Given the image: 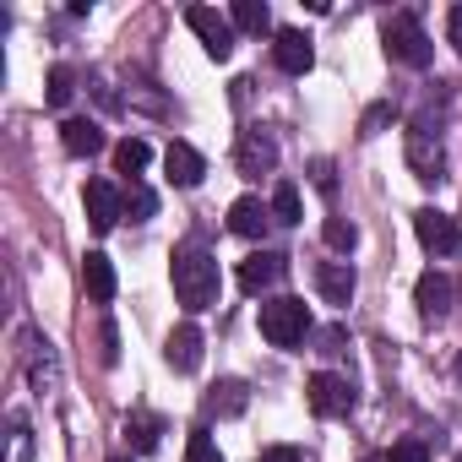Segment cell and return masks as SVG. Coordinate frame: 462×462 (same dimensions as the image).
I'll return each instance as SVG.
<instances>
[{
    "label": "cell",
    "mask_w": 462,
    "mask_h": 462,
    "mask_svg": "<svg viewBox=\"0 0 462 462\" xmlns=\"http://www.w3.org/2000/svg\"><path fill=\"white\" fill-rule=\"evenodd\" d=\"M446 33H451V50L462 55V6H451V12H446Z\"/></svg>",
    "instance_id": "cell-32"
},
{
    "label": "cell",
    "mask_w": 462,
    "mask_h": 462,
    "mask_svg": "<svg viewBox=\"0 0 462 462\" xmlns=\"http://www.w3.org/2000/svg\"><path fill=\"white\" fill-rule=\"evenodd\" d=\"M316 289H321L327 305H348L354 289H359V278H354L348 262H321V267H316Z\"/></svg>",
    "instance_id": "cell-15"
},
{
    "label": "cell",
    "mask_w": 462,
    "mask_h": 462,
    "mask_svg": "<svg viewBox=\"0 0 462 462\" xmlns=\"http://www.w3.org/2000/svg\"><path fill=\"white\" fill-rule=\"evenodd\" d=\"M185 462H223V457H217V440H212L207 430H190V435H185Z\"/></svg>",
    "instance_id": "cell-27"
},
{
    "label": "cell",
    "mask_w": 462,
    "mask_h": 462,
    "mask_svg": "<svg viewBox=\"0 0 462 462\" xmlns=\"http://www.w3.org/2000/svg\"><path fill=\"white\" fill-rule=\"evenodd\" d=\"M343 348H348V332H343V327H321V332H316V354L332 359V354H343Z\"/></svg>",
    "instance_id": "cell-29"
},
{
    "label": "cell",
    "mask_w": 462,
    "mask_h": 462,
    "mask_svg": "<svg viewBox=\"0 0 462 462\" xmlns=\"http://www.w3.org/2000/svg\"><path fill=\"white\" fill-rule=\"evenodd\" d=\"M386 55L402 60V66H413V71H424V66L435 60V44H430L424 23H419L413 12H397V17L386 23Z\"/></svg>",
    "instance_id": "cell-3"
},
{
    "label": "cell",
    "mask_w": 462,
    "mask_h": 462,
    "mask_svg": "<svg viewBox=\"0 0 462 462\" xmlns=\"http://www.w3.org/2000/svg\"><path fill=\"white\" fill-rule=\"evenodd\" d=\"M125 435H131V446L147 457V451H158V435H163V419L158 413H131L125 419Z\"/></svg>",
    "instance_id": "cell-21"
},
{
    "label": "cell",
    "mask_w": 462,
    "mask_h": 462,
    "mask_svg": "<svg viewBox=\"0 0 462 462\" xmlns=\"http://www.w3.org/2000/svg\"><path fill=\"white\" fill-rule=\"evenodd\" d=\"M115 163H120V174H131V180H136V174L152 163V147H147L142 136H125V142L115 147Z\"/></svg>",
    "instance_id": "cell-22"
},
{
    "label": "cell",
    "mask_w": 462,
    "mask_h": 462,
    "mask_svg": "<svg viewBox=\"0 0 462 462\" xmlns=\"http://www.w3.org/2000/svg\"><path fill=\"white\" fill-rule=\"evenodd\" d=\"M267 223H273V207H262V196H240L228 207V228H235L240 240H262Z\"/></svg>",
    "instance_id": "cell-13"
},
{
    "label": "cell",
    "mask_w": 462,
    "mask_h": 462,
    "mask_svg": "<svg viewBox=\"0 0 462 462\" xmlns=\"http://www.w3.org/2000/svg\"><path fill=\"white\" fill-rule=\"evenodd\" d=\"M278 278H283V256H273V251H256V256L240 262V289L245 294H267Z\"/></svg>",
    "instance_id": "cell-14"
},
{
    "label": "cell",
    "mask_w": 462,
    "mask_h": 462,
    "mask_svg": "<svg viewBox=\"0 0 462 462\" xmlns=\"http://www.w3.org/2000/svg\"><path fill=\"white\" fill-rule=\"evenodd\" d=\"M413 300H419V316H424V321H440V316L451 310V300H457V283L430 267V273L413 283Z\"/></svg>",
    "instance_id": "cell-10"
},
{
    "label": "cell",
    "mask_w": 462,
    "mask_h": 462,
    "mask_svg": "<svg viewBox=\"0 0 462 462\" xmlns=\"http://www.w3.org/2000/svg\"><path fill=\"white\" fill-rule=\"evenodd\" d=\"M273 60H278V71L305 77V71L316 66V50H310V39H305L300 28H278V39H273Z\"/></svg>",
    "instance_id": "cell-9"
},
{
    "label": "cell",
    "mask_w": 462,
    "mask_h": 462,
    "mask_svg": "<svg viewBox=\"0 0 462 462\" xmlns=\"http://www.w3.org/2000/svg\"><path fill=\"white\" fill-rule=\"evenodd\" d=\"M397 120V109L392 104H375V109H365V120H359V136H375L381 125H392Z\"/></svg>",
    "instance_id": "cell-28"
},
{
    "label": "cell",
    "mask_w": 462,
    "mask_h": 462,
    "mask_svg": "<svg viewBox=\"0 0 462 462\" xmlns=\"http://www.w3.org/2000/svg\"><path fill=\"white\" fill-rule=\"evenodd\" d=\"M174 300L190 310V316H201V310H212L217 305V262L201 251V245H185V251H174Z\"/></svg>",
    "instance_id": "cell-1"
},
{
    "label": "cell",
    "mask_w": 462,
    "mask_h": 462,
    "mask_svg": "<svg viewBox=\"0 0 462 462\" xmlns=\"http://www.w3.org/2000/svg\"><path fill=\"white\" fill-rule=\"evenodd\" d=\"M305 397H310V408H316L321 419H343V413L354 408V386H348L343 375H332V370H321V375H310V386H305Z\"/></svg>",
    "instance_id": "cell-6"
},
{
    "label": "cell",
    "mask_w": 462,
    "mask_h": 462,
    "mask_svg": "<svg viewBox=\"0 0 462 462\" xmlns=\"http://www.w3.org/2000/svg\"><path fill=\"white\" fill-rule=\"evenodd\" d=\"M440 163H446L440 142H435L424 125H408V169H413L419 180H440Z\"/></svg>",
    "instance_id": "cell-11"
},
{
    "label": "cell",
    "mask_w": 462,
    "mask_h": 462,
    "mask_svg": "<svg viewBox=\"0 0 462 462\" xmlns=\"http://www.w3.org/2000/svg\"><path fill=\"white\" fill-rule=\"evenodd\" d=\"M163 169H169V180H174L180 190H190V185H201V174H207V158H201L190 142H169V152H163Z\"/></svg>",
    "instance_id": "cell-12"
},
{
    "label": "cell",
    "mask_w": 462,
    "mask_h": 462,
    "mask_svg": "<svg viewBox=\"0 0 462 462\" xmlns=\"http://www.w3.org/2000/svg\"><path fill=\"white\" fill-rule=\"evenodd\" d=\"M228 23H235L240 33H267V28H273V12H267V0H235Z\"/></svg>",
    "instance_id": "cell-20"
},
{
    "label": "cell",
    "mask_w": 462,
    "mask_h": 462,
    "mask_svg": "<svg viewBox=\"0 0 462 462\" xmlns=\"http://www.w3.org/2000/svg\"><path fill=\"white\" fill-rule=\"evenodd\" d=\"M71 93H77L71 66H55V71H50V93H44V98H50V109H66V104H71Z\"/></svg>",
    "instance_id": "cell-26"
},
{
    "label": "cell",
    "mask_w": 462,
    "mask_h": 462,
    "mask_svg": "<svg viewBox=\"0 0 462 462\" xmlns=\"http://www.w3.org/2000/svg\"><path fill=\"white\" fill-rule=\"evenodd\" d=\"M273 217H278V223H300V190H294L289 180L273 185Z\"/></svg>",
    "instance_id": "cell-25"
},
{
    "label": "cell",
    "mask_w": 462,
    "mask_h": 462,
    "mask_svg": "<svg viewBox=\"0 0 462 462\" xmlns=\"http://www.w3.org/2000/svg\"><path fill=\"white\" fill-rule=\"evenodd\" d=\"M457 370H462V354H457Z\"/></svg>",
    "instance_id": "cell-36"
},
{
    "label": "cell",
    "mask_w": 462,
    "mask_h": 462,
    "mask_svg": "<svg viewBox=\"0 0 462 462\" xmlns=\"http://www.w3.org/2000/svg\"><path fill=\"white\" fill-rule=\"evenodd\" d=\"M457 462H462V457H457Z\"/></svg>",
    "instance_id": "cell-38"
},
{
    "label": "cell",
    "mask_w": 462,
    "mask_h": 462,
    "mask_svg": "<svg viewBox=\"0 0 462 462\" xmlns=\"http://www.w3.org/2000/svg\"><path fill=\"white\" fill-rule=\"evenodd\" d=\"M245 402H251V386H245V381H235V375L217 381V386L207 392V413H217V419H240V413H245Z\"/></svg>",
    "instance_id": "cell-18"
},
{
    "label": "cell",
    "mask_w": 462,
    "mask_h": 462,
    "mask_svg": "<svg viewBox=\"0 0 462 462\" xmlns=\"http://www.w3.org/2000/svg\"><path fill=\"white\" fill-rule=\"evenodd\" d=\"M386 462H430V446L408 435V440H397V446H392V457H386Z\"/></svg>",
    "instance_id": "cell-31"
},
{
    "label": "cell",
    "mask_w": 462,
    "mask_h": 462,
    "mask_svg": "<svg viewBox=\"0 0 462 462\" xmlns=\"http://www.w3.org/2000/svg\"><path fill=\"white\" fill-rule=\"evenodd\" d=\"M316 190H321V196H332V190H337V180H332V163H327V158L316 163Z\"/></svg>",
    "instance_id": "cell-33"
},
{
    "label": "cell",
    "mask_w": 462,
    "mask_h": 462,
    "mask_svg": "<svg viewBox=\"0 0 462 462\" xmlns=\"http://www.w3.org/2000/svg\"><path fill=\"white\" fill-rule=\"evenodd\" d=\"M82 201H88V223L98 228V235H109V228L125 217V196H120L109 180H88V196H82Z\"/></svg>",
    "instance_id": "cell-8"
},
{
    "label": "cell",
    "mask_w": 462,
    "mask_h": 462,
    "mask_svg": "<svg viewBox=\"0 0 462 462\" xmlns=\"http://www.w3.org/2000/svg\"><path fill=\"white\" fill-rule=\"evenodd\" d=\"M163 354H169V365H174L180 375H190V370L201 365V327H190V321H185V327H174Z\"/></svg>",
    "instance_id": "cell-17"
},
{
    "label": "cell",
    "mask_w": 462,
    "mask_h": 462,
    "mask_svg": "<svg viewBox=\"0 0 462 462\" xmlns=\"http://www.w3.org/2000/svg\"><path fill=\"white\" fill-rule=\"evenodd\" d=\"M262 337H267L273 348L305 343V337H310V310H305V300H294V294L267 300V305H262Z\"/></svg>",
    "instance_id": "cell-2"
},
{
    "label": "cell",
    "mask_w": 462,
    "mask_h": 462,
    "mask_svg": "<svg viewBox=\"0 0 462 462\" xmlns=\"http://www.w3.org/2000/svg\"><path fill=\"white\" fill-rule=\"evenodd\" d=\"M82 283H88V294H93L98 305H109V300H115V289H120L115 262H109L104 251H88V256H82Z\"/></svg>",
    "instance_id": "cell-16"
},
{
    "label": "cell",
    "mask_w": 462,
    "mask_h": 462,
    "mask_svg": "<svg viewBox=\"0 0 462 462\" xmlns=\"http://www.w3.org/2000/svg\"><path fill=\"white\" fill-rule=\"evenodd\" d=\"M125 212H131V223H147V217L158 212V196H152L147 185L131 180V185H125Z\"/></svg>",
    "instance_id": "cell-24"
},
{
    "label": "cell",
    "mask_w": 462,
    "mask_h": 462,
    "mask_svg": "<svg viewBox=\"0 0 462 462\" xmlns=\"http://www.w3.org/2000/svg\"><path fill=\"white\" fill-rule=\"evenodd\" d=\"M12 462H33V430L23 419L12 424Z\"/></svg>",
    "instance_id": "cell-30"
},
{
    "label": "cell",
    "mask_w": 462,
    "mask_h": 462,
    "mask_svg": "<svg viewBox=\"0 0 462 462\" xmlns=\"http://www.w3.org/2000/svg\"><path fill=\"white\" fill-rule=\"evenodd\" d=\"M457 300H462V283H457Z\"/></svg>",
    "instance_id": "cell-37"
},
{
    "label": "cell",
    "mask_w": 462,
    "mask_h": 462,
    "mask_svg": "<svg viewBox=\"0 0 462 462\" xmlns=\"http://www.w3.org/2000/svg\"><path fill=\"white\" fill-rule=\"evenodd\" d=\"M413 235H419V245H424L430 256H457V251H462V228H457V217L440 212V207H419V212H413Z\"/></svg>",
    "instance_id": "cell-4"
},
{
    "label": "cell",
    "mask_w": 462,
    "mask_h": 462,
    "mask_svg": "<svg viewBox=\"0 0 462 462\" xmlns=\"http://www.w3.org/2000/svg\"><path fill=\"white\" fill-rule=\"evenodd\" d=\"M235 163H240V174H245V180H262V174H273V169H278V142H273L267 131H240Z\"/></svg>",
    "instance_id": "cell-7"
},
{
    "label": "cell",
    "mask_w": 462,
    "mask_h": 462,
    "mask_svg": "<svg viewBox=\"0 0 462 462\" xmlns=\"http://www.w3.org/2000/svg\"><path fill=\"white\" fill-rule=\"evenodd\" d=\"M262 462H305V457H300V446H273V451H262Z\"/></svg>",
    "instance_id": "cell-34"
},
{
    "label": "cell",
    "mask_w": 462,
    "mask_h": 462,
    "mask_svg": "<svg viewBox=\"0 0 462 462\" xmlns=\"http://www.w3.org/2000/svg\"><path fill=\"white\" fill-rule=\"evenodd\" d=\"M185 28L201 39V50H207L212 60H228V55H235V23L217 17L212 6H190V12H185Z\"/></svg>",
    "instance_id": "cell-5"
},
{
    "label": "cell",
    "mask_w": 462,
    "mask_h": 462,
    "mask_svg": "<svg viewBox=\"0 0 462 462\" xmlns=\"http://www.w3.org/2000/svg\"><path fill=\"white\" fill-rule=\"evenodd\" d=\"M60 147H66L71 158H93V152L104 147V131H98L93 120H66V125H60Z\"/></svg>",
    "instance_id": "cell-19"
},
{
    "label": "cell",
    "mask_w": 462,
    "mask_h": 462,
    "mask_svg": "<svg viewBox=\"0 0 462 462\" xmlns=\"http://www.w3.org/2000/svg\"><path fill=\"white\" fill-rule=\"evenodd\" d=\"M321 240H327L332 251H343V256H348V251L359 245V228H354L348 217H327V223H321Z\"/></svg>",
    "instance_id": "cell-23"
},
{
    "label": "cell",
    "mask_w": 462,
    "mask_h": 462,
    "mask_svg": "<svg viewBox=\"0 0 462 462\" xmlns=\"http://www.w3.org/2000/svg\"><path fill=\"white\" fill-rule=\"evenodd\" d=\"M109 462H125V457H109Z\"/></svg>",
    "instance_id": "cell-35"
}]
</instances>
